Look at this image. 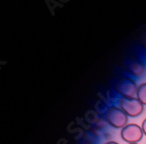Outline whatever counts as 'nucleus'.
<instances>
[{"label": "nucleus", "instance_id": "1", "mask_svg": "<svg viewBox=\"0 0 146 144\" xmlns=\"http://www.w3.org/2000/svg\"><path fill=\"white\" fill-rule=\"evenodd\" d=\"M119 107L129 117H132V118L140 116L144 110V106L136 97H132V98L122 97V98L119 101Z\"/></svg>", "mask_w": 146, "mask_h": 144}, {"label": "nucleus", "instance_id": "2", "mask_svg": "<svg viewBox=\"0 0 146 144\" xmlns=\"http://www.w3.org/2000/svg\"><path fill=\"white\" fill-rule=\"evenodd\" d=\"M106 118L111 127L121 129L128 124L129 121V116L120 107L117 106L110 107L106 113Z\"/></svg>", "mask_w": 146, "mask_h": 144}, {"label": "nucleus", "instance_id": "3", "mask_svg": "<svg viewBox=\"0 0 146 144\" xmlns=\"http://www.w3.org/2000/svg\"><path fill=\"white\" fill-rule=\"evenodd\" d=\"M115 90L122 97L132 98L137 96L138 86L130 77H122L115 84Z\"/></svg>", "mask_w": 146, "mask_h": 144}, {"label": "nucleus", "instance_id": "4", "mask_svg": "<svg viewBox=\"0 0 146 144\" xmlns=\"http://www.w3.org/2000/svg\"><path fill=\"white\" fill-rule=\"evenodd\" d=\"M143 135L141 126L137 124H127L121 130V137L127 143H138Z\"/></svg>", "mask_w": 146, "mask_h": 144}, {"label": "nucleus", "instance_id": "5", "mask_svg": "<svg viewBox=\"0 0 146 144\" xmlns=\"http://www.w3.org/2000/svg\"><path fill=\"white\" fill-rule=\"evenodd\" d=\"M124 66L128 72L132 74L135 76H141L145 71V66L143 62L137 57L130 56L125 59Z\"/></svg>", "mask_w": 146, "mask_h": 144}, {"label": "nucleus", "instance_id": "6", "mask_svg": "<svg viewBox=\"0 0 146 144\" xmlns=\"http://www.w3.org/2000/svg\"><path fill=\"white\" fill-rule=\"evenodd\" d=\"M137 98L142 102L143 106H146V83H143L138 86Z\"/></svg>", "mask_w": 146, "mask_h": 144}, {"label": "nucleus", "instance_id": "7", "mask_svg": "<svg viewBox=\"0 0 146 144\" xmlns=\"http://www.w3.org/2000/svg\"><path fill=\"white\" fill-rule=\"evenodd\" d=\"M141 127H142V130H143V135L146 136V118L142 122V125H141Z\"/></svg>", "mask_w": 146, "mask_h": 144}, {"label": "nucleus", "instance_id": "8", "mask_svg": "<svg viewBox=\"0 0 146 144\" xmlns=\"http://www.w3.org/2000/svg\"><path fill=\"white\" fill-rule=\"evenodd\" d=\"M105 144H119V143L116 141H107Z\"/></svg>", "mask_w": 146, "mask_h": 144}, {"label": "nucleus", "instance_id": "9", "mask_svg": "<svg viewBox=\"0 0 146 144\" xmlns=\"http://www.w3.org/2000/svg\"><path fill=\"white\" fill-rule=\"evenodd\" d=\"M128 144H138V143H128Z\"/></svg>", "mask_w": 146, "mask_h": 144}]
</instances>
